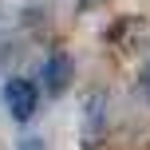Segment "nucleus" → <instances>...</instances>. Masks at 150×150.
I'll return each instance as SVG.
<instances>
[{
	"label": "nucleus",
	"instance_id": "nucleus-5",
	"mask_svg": "<svg viewBox=\"0 0 150 150\" xmlns=\"http://www.w3.org/2000/svg\"><path fill=\"white\" fill-rule=\"evenodd\" d=\"M142 87H146V95H150V67H146V75H142Z\"/></svg>",
	"mask_w": 150,
	"mask_h": 150
},
{
	"label": "nucleus",
	"instance_id": "nucleus-3",
	"mask_svg": "<svg viewBox=\"0 0 150 150\" xmlns=\"http://www.w3.org/2000/svg\"><path fill=\"white\" fill-rule=\"evenodd\" d=\"M79 4V12H91V8H99V4H107V0H75Z\"/></svg>",
	"mask_w": 150,
	"mask_h": 150
},
{
	"label": "nucleus",
	"instance_id": "nucleus-4",
	"mask_svg": "<svg viewBox=\"0 0 150 150\" xmlns=\"http://www.w3.org/2000/svg\"><path fill=\"white\" fill-rule=\"evenodd\" d=\"M20 150H44V146H40V138H20Z\"/></svg>",
	"mask_w": 150,
	"mask_h": 150
},
{
	"label": "nucleus",
	"instance_id": "nucleus-1",
	"mask_svg": "<svg viewBox=\"0 0 150 150\" xmlns=\"http://www.w3.org/2000/svg\"><path fill=\"white\" fill-rule=\"evenodd\" d=\"M36 103H40V91H36L32 79L12 75V79L4 83V107H8V115H12L16 122H28L32 115H36Z\"/></svg>",
	"mask_w": 150,
	"mask_h": 150
},
{
	"label": "nucleus",
	"instance_id": "nucleus-2",
	"mask_svg": "<svg viewBox=\"0 0 150 150\" xmlns=\"http://www.w3.org/2000/svg\"><path fill=\"white\" fill-rule=\"evenodd\" d=\"M71 71H75V63H71L67 52H52V55H47L44 71H40L47 95H63V91H67V83H71Z\"/></svg>",
	"mask_w": 150,
	"mask_h": 150
}]
</instances>
